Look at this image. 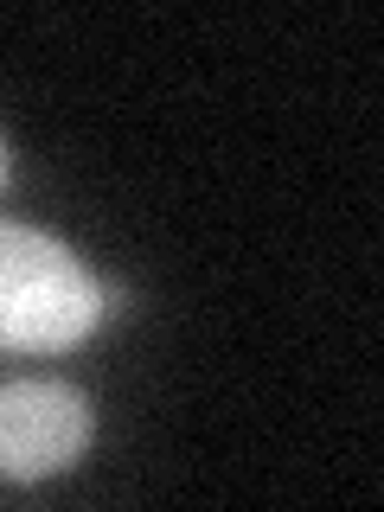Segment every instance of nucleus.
<instances>
[{
  "mask_svg": "<svg viewBox=\"0 0 384 512\" xmlns=\"http://www.w3.org/2000/svg\"><path fill=\"white\" fill-rule=\"evenodd\" d=\"M7 173H13V160H7V141H0V186H7Z\"/></svg>",
  "mask_w": 384,
  "mask_h": 512,
  "instance_id": "7ed1b4c3",
  "label": "nucleus"
},
{
  "mask_svg": "<svg viewBox=\"0 0 384 512\" xmlns=\"http://www.w3.org/2000/svg\"><path fill=\"white\" fill-rule=\"evenodd\" d=\"M96 410L64 378H7L0 384V480L39 487L84 461Z\"/></svg>",
  "mask_w": 384,
  "mask_h": 512,
  "instance_id": "f03ea898",
  "label": "nucleus"
},
{
  "mask_svg": "<svg viewBox=\"0 0 384 512\" xmlns=\"http://www.w3.org/2000/svg\"><path fill=\"white\" fill-rule=\"evenodd\" d=\"M116 301L122 288L64 237L0 218V352H71L116 314Z\"/></svg>",
  "mask_w": 384,
  "mask_h": 512,
  "instance_id": "f257e3e1",
  "label": "nucleus"
}]
</instances>
